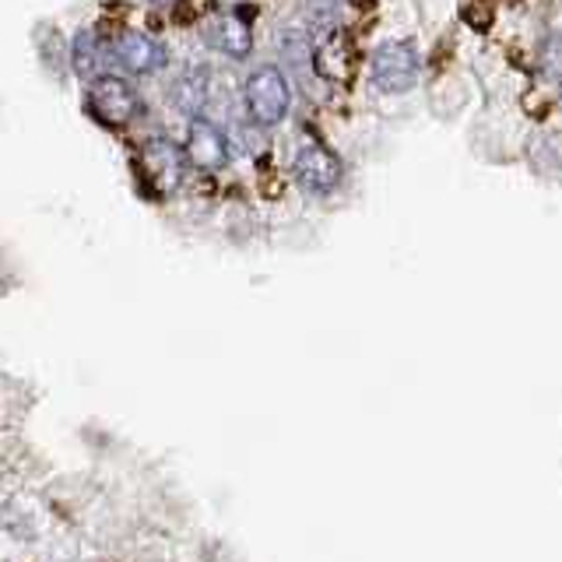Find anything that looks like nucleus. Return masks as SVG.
I'll use <instances>...</instances> for the list:
<instances>
[{"mask_svg": "<svg viewBox=\"0 0 562 562\" xmlns=\"http://www.w3.org/2000/svg\"><path fill=\"white\" fill-rule=\"evenodd\" d=\"M243 102L246 113H250V123H260V127H278L281 120L292 110V85L281 75L274 64L257 67L243 85Z\"/></svg>", "mask_w": 562, "mask_h": 562, "instance_id": "obj_1", "label": "nucleus"}, {"mask_svg": "<svg viewBox=\"0 0 562 562\" xmlns=\"http://www.w3.org/2000/svg\"><path fill=\"white\" fill-rule=\"evenodd\" d=\"M369 78L383 95L412 92L422 78V57L408 40H386L369 57Z\"/></svg>", "mask_w": 562, "mask_h": 562, "instance_id": "obj_2", "label": "nucleus"}, {"mask_svg": "<svg viewBox=\"0 0 562 562\" xmlns=\"http://www.w3.org/2000/svg\"><path fill=\"white\" fill-rule=\"evenodd\" d=\"M187 162H190L187 148H180L169 137H148L145 145L137 148V172L158 198H169V193L183 187Z\"/></svg>", "mask_w": 562, "mask_h": 562, "instance_id": "obj_3", "label": "nucleus"}, {"mask_svg": "<svg viewBox=\"0 0 562 562\" xmlns=\"http://www.w3.org/2000/svg\"><path fill=\"white\" fill-rule=\"evenodd\" d=\"M88 113H92L102 127H127L140 116V95L127 78L116 75H95L88 85Z\"/></svg>", "mask_w": 562, "mask_h": 562, "instance_id": "obj_4", "label": "nucleus"}, {"mask_svg": "<svg viewBox=\"0 0 562 562\" xmlns=\"http://www.w3.org/2000/svg\"><path fill=\"white\" fill-rule=\"evenodd\" d=\"M292 176H295V183L310 193V198H327V193H334L341 187L345 166H341V158L324 145V140L310 137V140H303V145L295 148Z\"/></svg>", "mask_w": 562, "mask_h": 562, "instance_id": "obj_5", "label": "nucleus"}, {"mask_svg": "<svg viewBox=\"0 0 562 562\" xmlns=\"http://www.w3.org/2000/svg\"><path fill=\"white\" fill-rule=\"evenodd\" d=\"M187 158L201 172H222L233 158V148H228V137L218 127L215 120L207 116H193L187 127Z\"/></svg>", "mask_w": 562, "mask_h": 562, "instance_id": "obj_6", "label": "nucleus"}, {"mask_svg": "<svg viewBox=\"0 0 562 562\" xmlns=\"http://www.w3.org/2000/svg\"><path fill=\"white\" fill-rule=\"evenodd\" d=\"M113 57L123 70H131V75H155V70H162L169 64V53L166 46L151 40L148 32H120L116 43H113Z\"/></svg>", "mask_w": 562, "mask_h": 562, "instance_id": "obj_7", "label": "nucleus"}, {"mask_svg": "<svg viewBox=\"0 0 562 562\" xmlns=\"http://www.w3.org/2000/svg\"><path fill=\"white\" fill-rule=\"evenodd\" d=\"M278 49H281V60L289 64V75L306 88L310 99H316V92H321V75H316V46L310 35L299 29H285L278 40Z\"/></svg>", "mask_w": 562, "mask_h": 562, "instance_id": "obj_8", "label": "nucleus"}, {"mask_svg": "<svg viewBox=\"0 0 562 562\" xmlns=\"http://www.w3.org/2000/svg\"><path fill=\"white\" fill-rule=\"evenodd\" d=\"M207 43L218 53H225V57L246 60L254 53V32L239 14H218L215 22L207 25Z\"/></svg>", "mask_w": 562, "mask_h": 562, "instance_id": "obj_9", "label": "nucleus"}, {"mask_svg": "<svg viewBox=\"0 0 562 562\" xmlns=\"http://www.w3.org/2000/svg\"><path fill=\"white\" fill-rule=\"evenodd\" d=\"M102 57H105V49H102V40L92 32V29H81L75 35V46H70V60H75V70L85 78H95L99 75V67H102Z\"/></svg>", "mask_w": 562, "mask_h": 562, "instance_id": "obj_10", "label": "nucleus"}, {"mask_svg": "<svg viewBox=\"0 0 562 562\" xmlns=\"http://www.w3.org/2000/svg\"><path fill=\"white\" fill-rule=\"evenodd\" d=\"M303 11L313 29H334L341 14V0H303Z\"/></svg>", "mask_w": 562, "mask_h": 562, "instance_id": "obj_11", "label": "nucleus"}, {"mask_svg": "<svg viewBox=\"0 0 562 562\" xmlns=\"http://www.w3.org/2000/svg\"><path fill=\"white\" fill-rule=\"evenodd\" d=\"M541 70L549 78H562V32H552L549 40L541 43Z\"/></svg>", "mask_w": 562, "mask_h": 562, "instance_id": "obj_12", "label": "nucleus"}, {"mask_svg": "<svg viewBox=\"0 0 562 562\" xmlns=\"http://www.w3.org/2000/svg\"><path fill=\"white\" fill-rule=\"evenodd\" d=\"M559 95H562V78H559Z\"/></svg>", "mask_w": 562, "mask_h": 562, "instance_id": "obj_13", "label": "nucleus"}]
</instances>
